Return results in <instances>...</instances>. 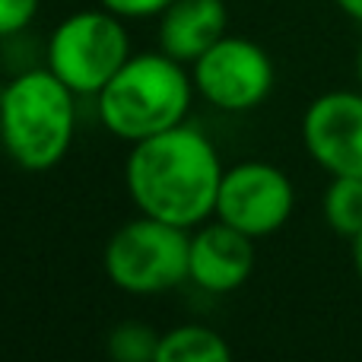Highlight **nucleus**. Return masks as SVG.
<instances>
[{
    "label": "nucleus",
    "instance_id": "1a4fd4ad",
    "mask_svg": "<svg viewBox=\"0 0 362 362\" xmlns=\"http://www.w3.org/2000/svg\"><path fill=\"white\" fill-rule=\"evenodd\" d=\"M255 274V238L226 226L223 219L191 229L187 280L213 296L235 293Z\"/></svg>",
    "mask_w": 362,
    "mask_h": 362
},
{
    "label": "nucleus",
    "instance_id": "f03ea898",
    "mask_svg": "<svg viewBox=\"0 0 362 362\" xmlns=\"http://www.w3.org/2000/svg\"><path fill=\"white\" fill-rule=\"evenodd\" d=\"M197 95L194 76L165 51L131 54L95 95V115L112 137L140 144L185 124Z\"/></svg>",
    "mask_w": 362,
    "mask_h": 362
},
{
    "label": "nucleus",
    "instance_id": "dca6fc26",
    "mask_svg": "<svg viewBox=\"0 0 362 362\" xmlns=\"http://www.w3.org/2000/svg\"><path fill=\"white\" fill-rule=\"evenodd\" d=\"M334 4H337L340 10H344L350 19H356V23H362V0H334Z\"/></svg>",
    "mask_w": 362,
    "mask_h": 362
},
{
    "label": "nucleus",
    "instance_id": "39448f33",
    "mask_svg": "<svg viewBox=\"0 0 362 362\" xmlns=\"http://www.w3.org/2000/svg\"><path fill=\"white\" fill-rule=\"evenodd\" d=\"M191 229L140 213L105 245V274L121 293L159 296L187 280Z\"/></svg>",
    "mask_w": 362,
    "mask_h": 362
},
{
    "label": "nucleus",
    "instance_id": "7ed1b4c3",
    "mask_svg": "<svg viewBox=\"0 0 362 362\" xmlns=\"http://www.w3.org/2000/svg\"><path fill=\"white\" fill-rule=\"evenodd\" d=\"M76 99L48 67H25L0 89V144L25 172L64 163L76 134Z\"/></svg>",
    "mask_w": 362,
    "mask_h": 362
},
{
    "label": "nucleus",
    "instance_id": "4468645a",
    "mask_svg": "<svg viewBox=\"0 0 362 362\" xmlns=\"http://www.w3.org/2000/svg\"><path fill=\"white\" fill-rule=\"evenodd\" d=\"M42 10V0H0V38H19Z\"/></svg>",
    "mask_w": 362,
    "mask_h": 362
},
{
    "label": "nucleus",
    "instance_id": "423d86ee",
    "mask_svg": "<svg viewBox=\"0 0 362 362\" xmlns=\"http://www.w3.org/2000/svg\"><path fill=\"white\" fill-rule=\"evenodd\" d=\"M194 89L219 112H251L274 93L276 70L257 42L242 35H223L191 64Z\"/></svg>",
    "mask_w": 362,
    "mask_h": 362
},
{
    "label": "nucleus",
    "instance_id": "9d476101",
    "mask_svg": "<svg viewBox=\"0 0 362 362\" xmlns=\"http://www.w3.org/2000/svg\"><path fill=\"white\" fill-rule=\"evenodd\" d=\"M229 10L223 0H172L159 13V51L181 64H194L226 35Z\"/></svg>",
    "mask_w": 362,
    "mask_h": 362
},
{
    "label": "nucleus",
    "instance_id": "ddd939ff",
    "mask_svg": "<svg viewBox=\"0 0 362 362\" xmlns=\"http://www.w3.org/2000/svg\"><path fill=\"white\" fill-rule=\"evenodd\" d=\"M159 337L153 327L140 321H124L108 334V359L112 362H153L159 350Z\"/></svg>",
    "mask_w": 362,
    "mask_h": 362
},
{
    "label": "nucleus",
    "instance_id": "0eeeda50",
    "mask_svg": "<svg viewBox=\"0 0 362 362\" xmlns=\"http://www.w3.org/2000/svg\"><path fill=\"white\" fill-rule=\"evenodd\" d=\"M296 210V187L274 163L248 159L223 172L213 216L251 238L280 232Z\"/></svg>",
    "mask_w": 362,
    "mask_h": 362
},
{
    "label": "nucleus",
    "instance_id": "f3484780",
    "mask_svg": "<svg viewBox=\"0 0 362 362\" xmlns=\"http://www.w3.org/2000/svg\"><path fill=\"white\" fill-rule=\"evenodd\" d=\"M350 245H353V264H356V274H359V280H362V232L350 238Z\"/></svg>",
    "mask_w": 362,
    "mask_h": 362
},
{
    "label": "nucleus",
    "instance_id": "6e6552de",
    "mask_svg": "<svg viewBox=\"0 0 362 362\" xmlns=\"http://www.w3.org/2000/svg\"><path fill=\"white\" fill-rule=\"evenodd\" d=\"M302 144L331 178H362V89L318 95L302 115Z\"/></svg>",
    "mask_w": 362,
    "mask_h": 362
},
{
    "label": "nucleus",
    "instance_id": "20e7f679",
    "mask_svg": "<svg viewBox=\"0 0 362 362\" xmlns=\"http://www.w3.org/2000/svg\"><path fill=\"white\" fill-rule=\"evenodd\" d=\"M131 57L124 19L112 10H76L54 25L45 45V67L76 95H95Z\"/></svg>",
    "mask_w": 362,
    "mask_h": 362
},
{
    "label": "nucleus",
    "instance_id": "9b49d317",
    "mask_svg": "<svg viewBox=\"0 0 362 362\" xmlns=\"http://www.w3.org/2000/svg\"><path fill=\"white\" fill-rule=\"evenodd\" d=\"M153 362H232V350L219 331L206 325H178L159 337Z\"/></svg>",
    "mask_w": 362,
    "mask_h": 362
},
{
    "label": "nucleus",
    "instance_id": "a211bd4d",
    "mask_svg": "<svg viewBox=\"0 0 362 362\" xmlns=\"http://www.w3.org/2000/svg\"><path fill=\"white\" fill-rule=\"evenodd\" d=\"M356 80H359V89H362V45L356 51Z\"/></svg>",
    "mask_w": 362,
    "mask_h": 362
},
{
    "label": "nucleus",
    "instance_id": "2eb2a0df",
    "mask_svg": "<svg viewBox=\"0 0 362 362\" xmlns=\"http://www.w3.org/2000/svg\"><path fill=\"white\" fill-rule=\"evenodd\" d=\"M99 4L121 19H146V16H159L172 0H99Z\"/></svg>",
    "mask_w": 362,
    "mask_h": 362
},
{
    "label": "nucleus",
    "instance_id": "f8f14e48",
    "mask_svg": "<svg viewBox=\"0 0 362 362\" xmlns=\"http://www.w3.org/2000/svg\"><path fill=\"white\" fill-rule=\"evenodd\" d=\"M321 213H325V223L337 235H344V238L359 235L362 232V178H353V175L331 178L325 200H321Z\"/></svg>",
    "mask_w": 362,
    "mask_h": 362
},
{
    "label": "nucleus",
    "instance_id": "f257e3e1",
    "mask_svg": "<svg viewBox=\"0 0 362 362\" xmlns=\"http://www.w3.org/2000/svg\"><path fill=\"white\" fill-rule=\"evenodd\" d=\"M223 172L216 144L185 121L172 131L131 144L124 185L144 216L197 229L216 210Z\"/></svg>",
    "mask_w": 362,
    "mask_h": 362
}]
</instances>
